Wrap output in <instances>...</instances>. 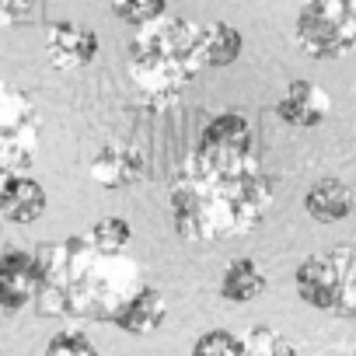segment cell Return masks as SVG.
I'll use <instances>...</instances> for the list:
<instances>
[{"label":"cell","instance_id":"cell-1","mask_svg":"<svg viewBox=\"0 0 356 356\" xmlns=\"http://www.w3.org/2000/svg\"><path fill=\"white\" fill-rule=\"evenodd\" d=\"M276 203V178L255 150L193 147L168 186L175 234L193 245L231 241L255 231Z\"/></svg>","mask_w":356,"mask_h":356},{"label":"cell","instance_id":"cell-2","mask_svg":"<svg viewBox=\"0 0 356 356\" xmlns=\"http://www.w3.org/2000/svg\"><path fill=\"white\" fill-rule=\"evenodd\" d=\"M42 266L39 304L46 314L108 321V314L140 286V266L126 252H102L88 234H74L60 245L35 252Z\"/></svg>","mask_w":356,"mask_h":356},{"label":"cell","instance_id":"cell-3","mask_svg":"<svg viewBox=\"0 0 356 356\" xmlns=\"http://www.w3.org/2000/svg\"><path fill=\"white\" fill-rule=\"evenodd\" d=\"M200 22L186 15H161L140 29L126 46V74L136 102L150 112H164L182 102L186 88L203 74Z\"/></svg>","mask_w":356,"mask_h":356},{"label":"cell","instance_id":"cell-4","mask_svg":"<svg viewBox=\"0 0 356 356\" xmlns=\"http://www.w3.org/2000/svg\"><path fill=\"white\" fill-rule=\"evenodd\" d=\"M39 136L42 115L35 98L11 81H0V182L32 168Z\"/></svg>","mask_w":356,"mask_h":356},{"label":"cell","instance_id":"cell-5","mask_svg":"<svg viewBox=\"0 0 356 356\" xmlns=\"http://www.w3.org/2000/svg\"><path fill=\"white\" fill-rule=\"evenodd\" d=\"M293 42L311 60H339L356 46V0H307L293 22Z\"/></svg>","mask_w":356,"mask_h":356},{"label":"cell","instance_id":"cell-6","mask_svg":"<svg viewBox=\"0 0 356 356\" xmlns=\"http://www.w3.org/2000/svg\"><path fill=\"white\" fill-rule=\"evenodd\" d=\"M88 171H91V182L108 189V193H122V189H133L140 186L150 164H147V154L129 143V140H108L102 143L91 161H88Z\"/></svg>","mask_w":356,"mask_h":356},{"label":"cell","instance_id":"cell-7","mask_svg":"<svg viewBox=\"0 0 356 356\" xmlns=\"http://www.w3.org/2000/svg\"><path fill=\"white\" fill-rule=\"evenodd\" d=\"M102 39L91 25L81 22H49L46 25V60L56 70H84L98 60Z\"/></svg>","mask_w":356,"mask_h":356},{"label":"cell","instance_id":"cell-8","mask_svg":"<svg viewBox=\"0 0 356 356\" xmlns=\"http://www.w3.org/2000/svg\"><path fill=\"white\" fill-rule=\"evenodd\" d=\"M42 280V266L35 252L25 248H8L0 252V307L4 311H22L35 300Z\"/></svg>","mask_w":356,"mask_h":356},{"label":"cell","instance_id":"cell-9","mask_svg":"<svg viewBox=\"0 0 356 356\" xmlns=\"http://www.w3.org/2000/svg\"><path fill=\"white\" fill-rule=\"evenodd\" d=\"M276 119L290 129H314L328 119L332 112V98L325 88H318L314 81H290L286 91L276 98L273 105Z\"/></svg>","mask_w":356,"mask_h":356},{"label":"cell","instance_id":"cell-10","mask_svg":"<svg viewBox=\"0 0 356 356\" xmlns=\"http://www.w3.org/2000/svg\"><path fill=\"white\" fill-rule=\"evenodd\" d=\"M293 286H297V297L307 307H314V311H335V304H339V269H335L332 252L307 255L297 266V273H293Z\"/></svg>","mask_w":356,"mask_h":356},{"label":"cell","instance_id":"cell-11","mask_svg":"<svg viewBox=\"0 0 356 356\" xmlns=\"http://www.w3.org/2000/svg\"><path fill=\"white\" fill-rule=\"evenodd\" d=\"M168 318V304H164V293L150 283H140L112 314H108V325H115L119 332L126 335H150L164 325Z\"/></svg>","mask_w":356,"mask_h":356},{"label":"cell","instance_id":"cell-12","mask_svg":"<svg viewBox=\"0 0 356 356\" xmlns=\"http://www.w3.org/2000/svg\"><path fill=\"white\" fill-rule=\"evenodd\" d=\"M49 207V196L42 189L39 178H32L29 171L22 175H11L0 182V220H8V224H35Z\"/></svg>","mask_w":356,"mask_h":356},{"label":"cell","instance_id":"cell-13","mask_svg":"<svg viewBox=\"0 0 356 356\" xmlns=\"http://www.w3.org/2000/svg\"><path fill=\"white\" fill-rule=\"evenodd\" d=\"M304 213L318 224H339L353 213V189L342 178H318L304 193Z\"/></svg>","mask_w":356,"mask_h":356},{"label":"cell","instance_id":"cell-14","mask_svg":"<svg viewBox=\"0 0 356 356\" xmlns=\"http://www.w3.org/2000/svg\"><path fill=\"white\" fill-rule=\"evenodd\" d=\"M200 147H217V150H255V133H252L248 115L238 112V108L217 112V115L203 126Z\"/></svg>","mask_w":356,"mask_h":356},{"label":"cell","instance_id":"cell-15","mask_svg":"<svg viewBox=\"0 0 356 356\" xmlns=\"http://www.w3.org/2000/svg\"><path fill=\"white\" fill-rule=\"evenodd\" d=\"M200 46H203V67L224 70L241 56L245 35L231 22H207V25H200Z\"/></svg>","mask_w":356,"mask_h":356},{"label":"cell","instance_id":"cell-16","mask_svg":"<svg viewBox=\"0 0 356 356\" xmlns=\"http://www.w3.org/2000/svg\"><path fill=\"white\" fill-rule=\"evenodd\" d=\"M217 290H220V297H224L227 304H248V300H255V297L266 290V273L259 269L255 259L238 255V259H231V262L224 266Z\"/></svg>","mask_w":356,"mask_h":356},{"label":"cell","instance_id":"cell-17","mask_svg":"<svg viewBox=\"0 0 356 356\" xmlns=\"http://www.w3.org/2000/svg\"><path fill=\"white\" fill-rule=\"evenodd\" d=\"M332 259H335V269H339V304H335V314L356 318V241L335 245Z\"/></svg>","mask_w":356,"mask_h":356},{"label":"cell","instance_id":"cell-18","mask_svg":"<svg viewBox=\"0 0 356 356\" xmlns=\"http://www.w3.org/2000/svg\"><path fill=\"white\" fill-rule=\"evenodd\" d=\"M238 356H300V349L269 325H255L241 335Z\"/></svg>","mask_w":356,"mask_h":356},{"label":"cell","instance_id":"cell-19","mask_svg":"<svg viewBox=\"0 0 356 356\" xmlns=\"http://www.w3.org/2000/svg\"><path fill=\"white\" fill-rule=\"evenodd\" d=\"M84 234H88V241L98 245L102 252H126V248L133 245V227H129V220H122V217H102V220H95Z\"/></svg>","mask_w":356,"mask_h":356},{"label":"cell","instance_id":"cell-20","mask_svg":"<svg viewBox=\"0 0 356 356\" xmlns=\"http://www.w3.org/2000/svg\"><path fill=\"white\" fill-rule=\"evenodd\" d=\"M108 8H112V15H115L122 25L140 29V25H147V22L168 15V0H108Z\"/></svg>","mask_w":356,"mask_h":356},{"label":"cell","instance_id":"cell-21","mask_svg":"<svg viewBox=\"0 0 356 356\" xmlns=\"http://www.w3.org/2000/svg\"><path fill=\"white\" fill-rule=\"evenodd\" d=\"M46 356H98L95 342L81 328H63L46 342Z\"/></svg>","mask_w":356,"mask_h":356},{"label":"cell","instance_id":"cell-22","mask_svg":"<svg viewBox=\"0 0 356 356\" xmlns=\"http://www.w3.org/2000/svg\"><path fill=\"white\" fill-rule=\"evenodd\" d=\"M241 349V335L231 328H210L196 339L193 356H238Z\"/></svg>","mask_w":356,"mask_h":356},{"label":"cell","instance_id":"cell-23","mask_svg":"<svg viewBox=\"0 0 356 356\" xmlns=\"http://www.w3.org/2000/svg\"><path fill=\"white\" fill-rule=\"evenodd\" d=\"M42 0H0V29H15L35 15Z\"/></svg>","mask_w":356,"mask_h":356},{"label":"cell","instance_id":"cell-24","mask_svg":"<svg viewBox=\"0 0 356 356\" xmlns=\"http://www.w3.org/2000/svg\"><path fill=\"white\" fill-rule=\"evenodd\" d=\"M353 53H356V46H353Z\"/></svg>","mask_w":356,"mask_h":356},{"label":"cell","instance_id":"cell-25","mask_svg":"<svg viewBox=\"0 0 356 356\" xmlns=\"http://www.w3.org/2000/svg\"><path fill=\"white\" fill-rule=\"evenodd\" d=\"M353 356H356V349H353Z\"/></svg>","mask_w":356,"mask_h":356}]
</instances>
